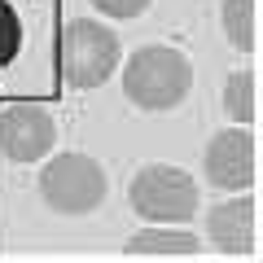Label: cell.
Returning <instances> with one entry per match:
<instances>
[{
    "instance_id": "obj_1",
    "label": "cell",
    "mask_w": 263,
    "mask_h": 263,
    "mask_svg": "<svg viewBox=\"0 0 263 263\" xmlns=\"http://www.w3.org/2000/svg\"><path fill=\"white\" fill-rule=\"evenodd\" d=\"M189 88H193V66L171 44L136 48L127 70H123V92L141 110H171L189 97Z\"/></svg>"
},
{
    "instance_id": "obj_2",
    "label": "cell",
    "mask_w": 263,
    "mask_h": 263,
    "mask_svg": "<svg viewBox=\"0 0 263 263\" xmlns=\"http://www.w3.org/2000/svg\"><path fill=\"white\" fill-rule=\"evenodd\" d=\"M57 66H62V79L70 88L105 84L114 75V66H119V35L105 22H92V18L66 22L62 35H57Z\"/></svg>"
},
{
    "instance_id": "obj_3",
    "label": "cell",
    "mask_w": 263,
    "mask_h": 263,
    "mask_svg": "<svg viewBox=\"0 0 263 263\" xmlns=\"http://www.w3.org/2000/svg\"><path fill=\"white\" fill-rule=\"evenodd\" d=\"M105 171L88 154H62L44 167L40 176V197L57 215H88L105 202Z\"/></svg>"
},
{
    "instance_id": "obj_4",
    "label": "cell",
    "mask_w": 263,
    "mask_h": 263,
    "mask_svg": "<svg viewBox=\"0 0 263 263\" xmlns=\"http://www.w3.org/2000/svg\"><path fill=\"white\" fill-rule=\"evenodd\" d=\"M132 206L154 224H184L197 211V184L180 167L167 162H149L132 180Z\"/></svg>"
},
{
    "instance_id": "obj_5",
    "label": "cell",
    "mask_w": 263,
    "mask_h": 263,
    "mask_svg": "<svg viewBox=\"0 0 263 263\" xmlns=\"http://www.w3.org/2000/svg\"><path fill=\"white\" fill-rule=\"evenodd\" d=\"M57 127L48 119V110L40 105H13L0 114V149L9 154L13 162H35L53 149Z\"/></svg>"
},
{
    "instance_id": "obj_6",
    "label": "cell",
    "mask_w": 263,
    "mask_h": 263,
    "mask_svg": "<svg viewBox=\"0 0 263 263\" xmlns=\"http://www.w3.org/2000/svg\"><path fill=\"white\" fill-rule=\"evenodd\" d=\"M259 167V145L250 132H219L206 145V176L219 189H250Z\"/></svg>"
},
{
    "instance_id": "obj_7",
    "label": "cell",
    "mask_w": 263,
    "mask_h": 263,
    "mask_svg": "<svg viewBox=\"0 0 263 263\" xmlns=\"http://www.w3.org/2000/svg\"><path fill=\"white\" fill-rule=\"evenodd\" d=\"M254 228H259V215H254V202L241 197V202H224V206L211 211V241L224 254H250L254 250Z\"/></svg>"
},
{
    "instance_id": "obj_8",
    "label": "cell",
    "mask_w": 263,
    "mask_h": 263,
    "mask_svg": "<svg viewBox=\"0 0 263 263\" xmlns=\"http://www.w3.org/2000/svg\"><path fill=\"white\" fill-rule=\"evenodd\" d=\"M202 250L193 233H171V228H145L127 241V259H193Z\"/></svg>"
},
{
    "instance_id": "obj_9",
    "label": "cell",
    "mask_w": 263,
    "mask_h": 263,
    "mask_svg": "<svg viewBox=\"0 0 263 263\" xmlns=\"http://www.w3.org/2000/svg\"><path fill=\"white\" fill-rule=\"evenodd\" d=\"M224 35L237 48H259V0H224Z\"/></svg>"
},
{
    "instance_id": "obj_10",
    "label": "cell",
    "mask_w": 263,
    "mask_h": 263,
    "mask_svg": "<svg viewBox=\"0 0 263 263\" xmlns=\"http://www.w3.org/2000/svg\"><path fill=\"white\" fill-rule=\"evenodd\" d=\"M224 110H228V119H237V123H250L254 114H259V79H254L250 70H237L224 84Z\"/></svg>"
},
{
    "instance_id": "obj_11",
    "label": "cell",
    "mask_w": 263,
    "mask_h": 263,
    "mask_svg": "<svg viewBox=\"0 0 263 263\" xmlns=\"http://www.w3.org/2000/svg\"><path fill=\"white\" fill-rule=\"evenodd\" d=\"M22 48V22L9 0H0V66H9Z\"/></svg>"
},
{
    "instance_id": "obj_12",
    "label": "cell",
    "mask_w": 263,
    "mask_h": 263,
    "mask_svg": "<svg viewBox=\"0 0 263 263\" xmlns=\"http://www.w3.org/2000/svg\"><path fill=\"white\" fill-rule=\"evenodd\" d=\"M101 13H110V18H141L145 9H149V0H92Z\"/></svg>"
}]
</instances>
